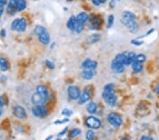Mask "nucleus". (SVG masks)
I'll use <instances>...</instances> for the list:
<instances>
[{
	"mask_svg": "<svg viewBox=\"0 0 159 140\" xmlns=\"http://www.w3.org/2000/svg\"><path fill=\"white\" fill-rule=\"evenodd\" d=\"M114 88V84H107L104 87L103 92L102 94V97L107 105L112 107L115 106L117 103V100H118L116 95L115 94Z\"/></svg>",
	"mask_w": 159,
	"mask_h": 140,
	"instance_id": "obj_1",
	"label": "nucleus"
},
{
	"mask_svg": "<svg viewBox=\"0 0 159 140\" xmlns=\"http://www.w3.org/2000/svg\"><path fill=\"white\" fill-rule=\"evenodd\" d=\"M35 35L38 36L40 42L43 45H48L50 42V33L44 26L41 25H37L34 29Z\"/></svg>",
	"mask_w": 159,
	"mask_h": 140,
	"instance_id": "obj_2",
	"label": "nucleus"
},
{
	"mask_svg": "<svg viewBox=\"0 0 159 140\" xmlns=\"http://www.w3.org/2000/svg\"><path fill=\"white\" fill-rule=\"evenodd\" d=\"M27 21L24 18H18L11 23V28L14 31L24 32L27 28Z\"/></svg>",
	"mask_w": 159,
	"mask_h": 140,
	"instance_id": "obj_3",
	"label": "nucleus"
},
{
	"mask_svg": "<svg viewBox=\"0 0 159 140\" xmlns=\"http://www.w3.org/2000/svg\"><path fill=\"white\" fill-rule=\"evenodd\" d=\"M48 98V96L36 91L32 96L31 101L35 105H43L46 103Z\"/></svg>",
	"mask_w": 159,
	"mask_h": 140,
	"instance_id": "obj_4",
	"label": "nucleus"
},
{
	"mask_svg": "<svg viewBox=\"0 0 159 140\" xmlns=\"http://www.w3.org/2000/svg\"><path fill=\"white\" fill-rule=\"evenodd\" d=\"M108 121L110 125L115 127V128L120 127L123 123V120L121 117L115 113H111L108 115Z\"/></svg>",
	"mask_w": 159,
	"mask_h": 140,
	"instance_id": "obj_5",
	"label": "nucleus"
},
{
	"mask_svg": "<svg viewBox=\"0 0 159 140\" xmlns=\"http://www.w3.org/2000/svg\"><path fill=\"white\" fill-rule=\"evenodd\" d=\"M85 124L91 129L97 130L101 126V122L98 118L93 116H89L86 119Z\"/></svg>",
	"mask_w": 159,
	"mask_h": 140,
	"instance_id": "obj_6",
	"label": "nucleus"
},
{
	"mask_svg": "<svg viewBox=\"0 0 159 140\" xmlns=\"http://www.w3.org/2000/svg\"><path fill=\"white\" fill-rule=\"evenodd\" d=\"M32 113L36 118H43L48 115V110L43 105H35L32 108Z\"/></svg>",
	"mask_w": 159,
	"mask_h": 140,
	"instance_id": "obj_7",
	"label": "nucleus"
},
{
	"mask_svg": "<svg viewBox=\"0 0 159 140\" xmlns=\"http://www.w3.org/2000/svg\"><path fill=\"white\" fill-rule=\"evenodd\" d=\"M121 21L129 32L135 33L139 30V26L136 20H121Z\"/></svg>",
	"mask_w": 159,
	"mask_h": 140,
	"instance_id": "obj_8",
	"label": "nucleus"
},
{
	"mask_svg": "<svg viewBox=\"0 0 159 140\" xmlns=\"http://www.w3.org/2000/svg\"><path fill=\"white\" fill-rule=\"evenodd\" d=\"M68 96L71 100H78L81 95V90L77 86H70L67 89Z\"/></svg>",
	"mask_w": 159,
	"mask_h": 140,
	"instance_id": "obj_9",
	"label": "nucleus"
},
{
	"mask_svg": "<svg viewBox=\"0 0 159 140\" xmlns=\"http://www.w3.org/2000/svg\"><path fill=\"white\" fill-rule=\"evenodd\" d=\"M14 115L17 118L21 119V120L25 119L27 116L26 111L25 108H23L22 106H20V105H17V106L14 107Z\"/></svg>",
	"mask_w": 159,
	"mask_h": 140,
	"instance_id": "obj_10",
	"label": "nucleus"
},
{
	"mask_svg": "<svg viewBox=\"0 0 159 140\" xmlns=\"http://www.w3.org/2000/svg\"><path fill=\"white\" fill-rule=\"evenodd\" d=\"M111 69L113 71L118 74H121L124 71V66L119 62L116 61V60L113 59L111 63Z\"/></svg>",
	"mask_w": 159,
	"mask_h": 140,
	"instance_id": "obj_11",
	"label": "nucleus"
},
{
	"mask_svg": "<svg viewBox=\"0 0 159 140\" xmlns=\"http://www.w3.org/2000/svg\"><path fill=\"white\" fill-rule=\"evenodd\" d=\"M98 66V63L94 60L86 59L82 62V67L84 69H95Z\"/></svg>",
	"mask_w": 159,
	"mask_h": 140,
	"instance_id": "obj_12",
	"label": "nucleus"
},
{
	"mask_svg": "<svg viewBox=\"0 0 159 140\" xmlns=\"http://www.w3.org/2000/svg\"><path fill=\"white\" fill-rule=\"evenodd\" d=\"M96 74L95 69H84L82 72V77L85 80H91Z\"/></svg>",
	"mask_w": 159,
	"mask_h": 140,
	"instance_id": "obj_13",
	"label": "nucleus"
},
{
	"mask_svg": "<svg viewBox=\"0 0 159 140\" xmlns=\"http://www.w3.org/2000/svg\"><path fill=\"white\" fill-rule=\"evenodd\" d=\"M77 18V22L81 25L84 26L87 22L89 21V16L87 13L86 12H81L76 16Z\"/></svg>",
	"mask_w": 159,
	"mask_h": 140,
	"instance_id": "obj_14",
	"label": "nucleus"
},
{
	"mask_svg": "<svg viewBox=\"0 0 159 140\" xmlns=\"http://www.w3.org/2000/svg\"><path fill=\"white\" fill-rule=\"evenodd\" d=\"M7 10L8 14H9L10 15H14V14L17 13V5H16V2L14 0H10L9 2L8 3V6H7Z\"/></svg>",
	"mask_w": 159,
	"mask_h": 140,
	"instance_id": "obj_15",
	"label": "nucleus"
},
{
	"mask_svg": "<svg viewBox=\"0 0 159 140\" xmlns=\"http://www.w3.org/2000/svg\"><path fill=\"white\" fill-rule=\"evenodd\" d=\"M90 96L91 95L90 94H89V92L87 91H84L82 94H81L80 97L78 99V103H79V104H80V105L86 103L89 100Z\"/></svg>",
	"mask_w": 159,
	"mask_h": 140,
	"instance_id": "obj_16",
	"label": "nucleus"
},
{
	"mask_svg": "<svg viewBox=\"0 0 159 140\" xmlns=\"http://www.w3.org/2000/svg\"><path fill=\"white\" fill-rule=\"evenodd\" d=\"M77 24V18H76V16H71L70 17H69L67 23H66V27H67L69 30L74 31V29H75Z\"/></svg>",
	"mask_w": 159,
	"mask_h": 140,
	"instance_id": "obj_17",
	"label": "nucleus"
},
{
	"mask_svg": "<svg viewBox=\"0 0 159 140\" xmlns=\"http://www.w3.org/2000/svg\"><path fill=\"white\" fill-rule=\"evenodd\" d=\"M91 25L90 28L95 30V29L99 28L102 23V20L98 17H94L93 19H91Z\"/></svg>",
	"mask_w": 159,
	"mask_h": 140,
	"instance_id": "obj_18",
	"label": "nucleus"
},
{
	"mask_svg": "<svg viewBox=\"0 0 159 140\" xmlns=\"http://www.w3.org/2000/svg\"><path fill=\"white\" fill-rule=\"evenodd\" d=\"M121 20H136V16L131 11H125L122 13Z\"/></svg>",
	"mask_w": 159,
	"mask_h": 140,
	"instance_id": "obj_19",
	"label": "nucleus"
},
{
	"mask_svg": "<svg viewBox=\"0 0 159 140\" xmlns=\"http://www.w3.org/2000/svg\"><path fill=\"white\" fill-rule=\"evenodd\" d=\"M17 7L18 11H22L26 8V0H14Z\"/></svg>",
	"mask_w": 159,
	"mask_h": 140,
	"instance_id": "obj_20",
	"label": "nucleus"
},
{
	"mask_svg": "<svg viewBox=\"0 0 159 140\" xmlns=\"http://www.w3.org/2000/svg\"><path fill=\"white\" fill-rule=\"evenodd\" d=\"M86 110L89 114H94L97 111V104L95 102H91L86 106Z\"/></svg>",
	"mask_w": 159,
	"mask_h": 140,
	"instance_id": "obj_21",
	"label": "nucleus"
},
{
	"mask_svg": "<svg viewBox=\"0 0 159 140\" xmlns=\"http://www.w3.org/2000/svg\"><path fill=\"white\" fill-rule=\"evenodd\" d=\"M9 69V64L4 58H0V69L2 71H6Z\"/></svg>",
	"mask_w": 159,
	"mask_h": 140,
	"instance_id": "obj_22",
	"label": "nucleus"
},
{
	"mask_svg": "<svg viewBox=\"0 0 159 140\" xmlns=\"http://www.w3.org/2000/svg\"><path fill=\"white\" fill-rule=\"evenodd\" d=\"M132 69L135 72H141L143 70V64L142 63L134 61L132 64Z\"/></svg>",
	"mask_w": 159,
	"mask_h": 140,
	"instance_id": "obj_23",
	"label": "nucleus"
},
{
	"mask_svg": "<svg viewBox=\"0 0 159 140\" xmlns=\"http://www.w3.org/2000/svg\"><path fill=\"white\" fill-rule=\"evenodd\" d=\"M36 91L40 93V94H44V95L47 96H49V92H48V88L44 85H39L37 86Z\"/></svg>",
	"mask_w": 159,
	"mask_h": 140,
	"instance_id": "obj_24",
	"label": "nucleus"
},
{
	"mask_svg": "<svg viewBox=\"0 0 159 140\" xmlns=\"http://www.w3.org/2000/svg\"><path fill=\"white\" fill-rule=\"evenodd\" d=\"M100 39V35L99 34H93V35H90L88 39V41L89 43L93 44V43H95L99 41V40Z\"/></svg>",
	"mask_w": 159,
	"mask_h": 140,
	"instance_id": "obj_25",
	"label": "nucleus"
},
{
	"mask_svg": "<svg viewBox=\"0 0 159 140\" xmlns=\"http://www.w3.org/2000/svg\"><path fill=\"white\" fill-rule=\"evenodd\" d=\"M81 132H82V130L80 129H79V128H74V129H73L70 132V133H69V138H71V139H74V138H75L76 137H77L78 135H79L81 134Z\"/></svg>",
	"mask_w": 159,
	"mask_h": 140,
	"instance_id": "obj_26",
	"label": "nucleus"
},
{
	"mask_svg": "<svg viewBox=\"0 0 159 140\" xmlns=\"http://www.w3.org/2000/svg\"><path fill=\"white\" fill-rule=\"evenodd\" d=\"M95 133H94V132L91 130L87 131L86 134V138L87 140H93L95 139Z\"/></svg>",
	"mask_w": 159,
	"mask_h": 140,
	"instance_id": "obj_27",
	"label": "nucleus"
},
{
	"mask_svg": "<svg viewBox=\"0 0 159 140\" xmlns=\"http://www.w3.org/2000/svg\"><path fill=\"white\" fill-rule=\"evenodd\" d=\"M115 17L113 15H109L108 17V24H107V28H110L113 26V24H114Z\"/></svg>",
	"mask_w": 159,
	"mask_h": 140,
	"instance_id": "obj_28",
	"label": "nucleus"
},
{
	"mask_svg": "<svg viewBox=\"0 0 159 140\" xmlns=\"http://www.w3.org/2000/svg\"><path fill=\"white\" fill-rule=\"evenodd\" d=\"M146 59H147V58H146L145 55H143V54H140V55H137V56H136L135 61L138 62L143 63L144 62L146 61Z\"/></svg>",
	"mask_w": 159,
	"mask_h": 140,
	"instance_id": "obj_29",
	"label": "nucleus"
},
{
	"mask_svg": "<svg viewBox=\"0 0 159 140\" xmlns=\"http://www.w3.org/2000/svg\"><path fill=\"white\" fill-rule=\"evenodd\" d=\"M72 114H73L72 110H70V109H68V108H64V110L62 111V115H64V116L69 117V116H71Z\"/></svg>",
	"mask_w": 159,
	"mask_h": 140,
	"instance_id": "obj_30",
	"label": "nucleus"
},
{
	"mask_svg": "<svg viewBox=\"0 0 159 140\" xmlns=\"http://www.w3.org/2000/svg\"><path fill=\"white\" fill-rule=\"evenodd\" d=\"M45 64L47 67H48V68H49V69H55L54 63L50 61V60H46V61L45 62Z\"/></svg>",
	"mask_w": 159,
	"mask_h": 140,
	"instance_id": "obj_31",
	"label": "nucleus"
},
{
	"mask_svg": "<svg viewBox=\"0 0 159 140\" xmlns=\"http://www.w3.org/2000/svg\"><path fill=\"white\" fill-rule=\"evenodd\" d=\"M69 121V120L68 118H65V119H63V120H56V121L55 122V125H62L64 124V123H68V122Z\"/></svg>",
	"mask_w": 159,
	"mask_h": 140,
	"instance_id": "obj_32",
	"label": "nucleus"
},
{
	"mask_svg": "<svg viewBox=\"0 0 159 140\" xmlns=\"http://www.w3.org/2000/svg\"><path fill=\"white\" fill-rule=\"evenodd\" d=\"M107 0H92V2L94 5L95 6H99L101 4H104Z\"/></svg>",
	"mask_w": 159,
	"mask_h": 140,
	"instance_id": "obj_33",
	"label": "nucleus"
},
{
	"mask_svg": "<svg viewBox=\"0 0 159 140\" xmlns=\"http://www.w3.org/2000/svg\"><path fill=\"white\" fill-rule=\"evenodd\" d=\"M131 43H132L133 45L139 46V45H142V44L144 43V42H143L142 40H139L138 39H136V40H132V41H131Z\"/></svg>",
	"mask_w": 159,
	"mask_h": 140,
	"instance_id": "obj_34",
	"label": "nucleus"
},
{
	"mask_svg": "<svg viewBox=\"0 0 159 140\" xmlns=\"http://www.w3.org/2000/svg\"><path fill=\"white\" fill-rule=\"evenodd\" d=\"M4 105V101L1 97H0V116L2 115L3 113V107Z\"/></svg>",
	"mask_w": 159,
	"mask_h": 140,
	"instance_id": "obj_35",
	"label": "nucleus"
},
{
	"mask_svg": "<svg viewBox=\"0 0 159 140\" xmlns=\"http://www.w3.org/2000/svg\"><path fill=\"white\" fill-rule=\"evenodd\" d=\"M8 3V0H0V7L4 8Z\"/></svg>",
	"mask_w": 159,
	"mask_h": 140,
	"instance_id": "obj_36",
	"label": "nucleus"
},
{
	"mask_svg": "<svg viewBox=\"0 0 159 140\" xmlns=\"http://www.w3.org/2000/svg\"><path fill=\"white\" fill-rule=\"evenodd\" d=\"M67 130H68V128H65L64 129V130H62V131H61L59 133V134H58V136L59 137H62V136H64V134H66V132H67Z\"/></svg>",
	"mask_w": 159,
	"mask_h": 140,
	"instance_id": "obj_37",
	"label": "nucleus"
},
{
	"mask_svg": "<svg viewBox=\"0 0 159 140\" xmlns=\"http://www.w3.org/2000/svg\"><path fill=\"white\" fill-rule=\"evenodd\" d=\"M139 140H154L153 138L149 136H142Z\"/></svg>",
	"mask_w": 159,
	"mask_h": 140,
	"instance_id": "obj_38",
	"label": "nucleus"
},
{
	"mask_svg": "<svg viewBox=\"0 0 159 140\" xmlns=\"http://www.w3.org/2000/svg\"><path fill=\"white\" fill-rule=\"evenodd\" d=\"M110 7L113 8L115 6V0H111L110 3Z\"/></svg>",
	"mask_w": 159,
	"mask_h": 140,
	"instance_id": "obj_39",
	"label": "nucleus"
},
{
	"mask_svg": "<svg viewBox=\"0 0 159 140\" xmlns=\"http://www.w3.org/2000/svg\"><path fill=\"white\" fill-rule=\"evenodd\" d=\"M4 8L0 7V18L2 16L3 14H4Z\"/></svg>",
	"mask_w": 159,
	"mask_h": 140,
	"instance_id": "obj_40",
	"label": "nucleus"
},
{
	"mask_svg": "<svg viewBox=\"0 0 159 140\" xmlns=\"http://www.w3.org/2000/svg\"><path fill=\"white\" fill-rule=\"evenodd\" d=\"M0 34H1V35H2L3 37L6 36V32H5V30H4V29H2V30H1V33H0Z\"/></svg>",
	"mask_w": 159,
	"mask_h": 140,
	"instance_id": "obj_41",
	"label": "nucleus"
},
{
	"mask_svg": "<svg viewBox=\"0 0 159 140\" xmlns=\"http://www.w3.org/2000/svg\"><path fill=\"white\" fill-rule=\"evenodd\" d=\"M52 139H53V136H49L45 140H51Z\"/></svg>",
	"mask_w": 159,
	"mask_h": 140,
	"instance_id": "obj_42",
	"label": "nucleus"
},
{
	"mask_svg": "<svg viewBox=\"0 0 159 140\" xmlns=\"http://www.w3.org/2000/svg\"><path fill=\"white\" fill-rule=\"evenodd\" d=\"M156 92L159 94V85L156 87Z\"/></svg>",
	"mask_w": 159,
	"mask_h": 140,
	"instance_id": "obj_43",
	"label": "nucleus"
},
{
	"mask_svg": "<svg viewBox=\"0 0 159 140\" xmlns=\"http://www.w3.org/2000/svg\"><path fill=\"white\" fill-rule=\"evenodd\" d=\"M120 140H129V139L127 137H123V138H122Z\"/></svg>",
	"mask_w": 159,
	"mask_h": 140,
	"instance_id": "obj_44",
	"label": "nucleus"
},
{
	"mask_svg": "<svg viewBox=\"0 0 159 140\" xmlns=\"http://www.w3.org/2000/svg\"><path fill=\"white\" fill-rule=\"evenodd\" d=\"M57 140H67V139H60V138H59V139H58Z\"/></svg>",
	"mask_w": 159,
	"mask_h": 140,
	"instance_id": "obj_45",
	"label": "nucleus"
},
{
	"mask_svg": "<svg viewBox=\"0 0 159 140\" xmlns=\"http://www.w3.org/2000/svg\"><path fill=\"white\" fill-rule=\"evenodd\" d=\"M67 1H72L73 0H67Z\"/></svg>",
	"mask_w": 159,
	"mask_h": 140,
	"instance_id": "obj_46",
	"label": "nucleus"
},
{
	"mask_svg": "<svg viewBox=\"0 0 159 140\" xmlns=\"http://www.w3.org/2000/svg\"><path fill=\"white\" fill-rule=\"evenodd\" d=\"M118 1H121V0H118Z\"/></svg>",
	"mask_w": 159,
	"mask_h": 140,
	"instance_id": "obj_47",
	"label": "nucleus"
},
{
	"mask_svg": "<svg viewBox=\"0 0 159 140\" xmlns=\"http://www.w3.org/2000/svg\"><path fill=\"white\" fill-rule=\"evenodd\" d=\"M35 1H38V0H35Z\"/></svg>",
	"mask_w": 159,
	"mask_h": 140,
	"instance_id": "obj_48",
	"label": "nucleus"
}]
</instances>
